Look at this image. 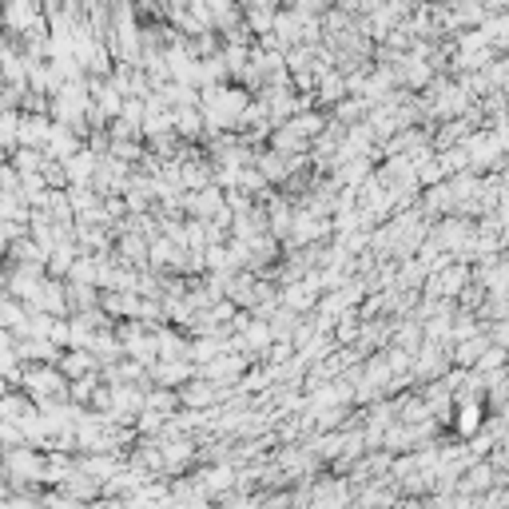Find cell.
<instances>
[{
  "label": "cell",
  "instance_id": "1",
  "mask_svg": "<svg viewBox=\"0 0 509 509\" xmlns=\"http://www.w3.org/2000/svg\"><path fill=\"white\" fill-rule=\"evenodd\" d=\"M24 394L32 398V402H52V398H64L68 394V382H64V374H60L56 366H29L24 370Z\"/></svg>",
  "mask_w": 509,
  "mask_h": 509
},
{
  "label": "cell",
  "instance_id": "2",
  "mask_svg": "<svg viewBox=\"0 0 509 509\" xmlns=\"http://www.w3.org/2000/svg\"><path fill=\"white\" fill-rule=\"evenodd\" d=\"M481 414H485V406H481V398H466L462 406H458V418H453V426L462 430V434H478L481 430Z\"/></svg>",
  "mask_w": 509,
  "mask_h": 509
},
{
  "label": "cell",
  "instance_id": "3",
  "mask_svg": "<svg viewBox=\"0 0 509 509\" xmlns=\"http://www.w3.org/2000/svg\"><path fill=\"white\" fill-rule=\"evenodd\" d=\"M179 402H187V406H207V402H215V386H199V382H191V386H184Z\"/></svg>",
  "mask_w": 509,
  "mask_h": 509
},
{
  "label": "cell",
  "instance_id": "4",
  "mask_svg": "<svg viewBox=\"0 0 509 509\" xmlns=\"http://www.w3.org/2000/svg\"><path fill=\"white\" fill-rule=\"evenodd\" d=\"M143 251H147V243H143L140 235H127V239L120 243V255H124V263H127V259H131V263H140Z\"/></svg>",
  "mask_w": 509,
  "mask_h": 509
},
{
  "label": "cell",
  "instance_id": "5",
  "mask_svg": "<svg viewBox=\"0 0 509 509\" xmlns=\"http://www.w3.org/2000/svg\"><path fill=\"white\" fill-rule=\"evenodd\" d=\"M366 115V104L362 99H342L339 104V120H362Z\"/></svg>",
  "mask_w": 509,
  "mask_h": 509
}]
</instances>
